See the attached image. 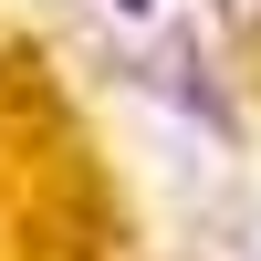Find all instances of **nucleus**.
Returning <instances> with one entry per match:
<instances>
[{
    "mask_svg": "<svg viewBox=\"0 0 261 261\" xmlns=\"http://www.w3.org/2000/svg\"><path fill=\"white\" fill-rule=\"evenodd\" d=\"M115 11H146V0H115Z\"/></svg>",
    "mask_w": 261,
    "mask_h": 261,
    "instance_id": "2",
    "label": "nucleus"
},
{
    "mask_svg": "<svg viewBox=\"0 0 261 261\" xmlns=\"http://www.w3.org/2000/svg\"><path fill=\"white\" fill-rule=\"evenodd\" d=\"M220 11H230V21H241V32H261V0H220Z\"/></svg>",
    "mask_w": 261,
    "mask_h": 261,
    "instance_id": "1",
    "label": "nucleus"
}]
</instances>
